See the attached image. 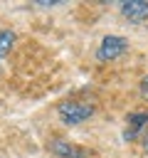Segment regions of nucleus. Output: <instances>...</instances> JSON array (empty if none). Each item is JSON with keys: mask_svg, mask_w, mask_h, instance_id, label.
<instances>
[{"mask_svg": "<svg viewBox=\"0 0 148 158\" xmlns=\"http://www.w3.org/2000/svg\"><path fill=\"white\" fill-rule=\"evenodd\" d=\"M141 94L148 99V77H143V81H141Z\"/></svg>", "mask_w": 148, "mask_h": 158, "instance_id": "7", "label": "nucleus"}, {"mask_svg": "<svg viewBox=\"0 0 148 158\" xmlns=\"http://www.w3.org/2000/svg\"><path fill=\"white\" fill-rule=\"evenodd\" d=\"M47 148H49L54 156H59V158H89V151H86V148L74 146V143H69V141H64V138L49 141Z\"/></svg>", "mask_w": 148, "mask_h": 158, "instance_id": "3", "label": "nucleus"}, {"mask_svg": "<svg viewBox=\"0 0 148 158\" xmlns=\"http://www.w3.org/2000/svg\"><path fill=\"white\" fill-rule=\"evenodd\" d=\"M143 148H146V151H148V133H146V136H143Z\"/></svg>", "mask_w": 148, "mask_h": 158, "instance_id": "8", "label": "nucleus"}, {"mask_svg": "<svg viewBox=\"0 0 148 158\" xmlns=\"http://www.w3.org/2000/svg\"><path fill=\"white\" fill-rule=\"evenodd\" d=\"M126 121H128V123H126V128H123V138H126V141H133V138L141 133V128L148 123V114H146V111H143V114H131Z\"/></svg>", "mask_w": 148, "mask_h": 158, "instance_id": "5", "label": "nucleus"}, {"mask_svg": "<svg viewBox=\"0 0 148 158\" xmlns=\"http://www.w3.org/2000/svg\"><path fill=\"white\" fill-rule=\"evenodd\" d=\"M12 42H15V32L12 30H0V59L12 49Z\"/></svg>", "mask_w": 148, "mask_h": 158, "instance_id": "6", "label": "nucleus"}, {"mask_svg": "<svg viewBox=\"0 0 148 158\" xmlns=\"http://www.w3.org/2000/svg\"><path fill=\"white\" fill-rule=\"evenodd\" d=\"M121 12H123V17H128V22L138 25V22L148 20V2L146 0H126V2H121Z\"/></svg>", "mask_w": 148, "mask_h": 158, "instance_id": "4", "label": "nucleus"}, {"mask_svg": "<svg viewBox=\"0 0 148 158\" xmlns=\"http://www.w3.org/2000/svg\"><path fill=\"white\" fill-rule=\"evenodd\" d=\"M126 49H128L126 37H121V35H106V37L101 40L99 49H96V59H99V62H111V59L121 57Z\"/></svg>", "mask_w": 148, "mask_h": 158, "instance_id": "2", "label": "nucleus"}, {"mask_svg": "<svg viewBox=\"0 0 148 158\" xmlns=\"http://www.w3.org/2000/svg\"><path fill=\"white\" fill-rule=\"evenodd\" d=\"M57 114H59V118L64 121V123H81V121H86L91 114H94V104L91 101H76V99H72V101H62L59 106H57Z\"/></svg>", "mask_w": 148, "mask_h": 158, "instance_id": "1", "label": "nucleus"}]
</instances>
